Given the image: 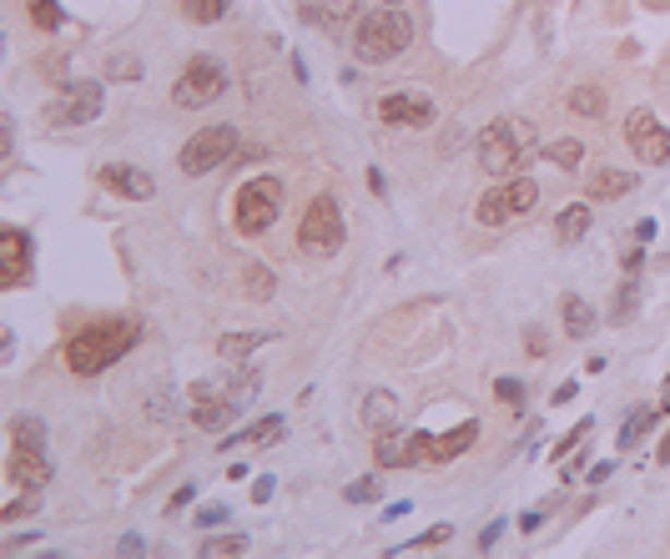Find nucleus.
I'll list each match as a JSON object with an SVG mask.
<instances>
[{
	"label": "nucleus",
	"mask_w": 670,
	"mask_h": 559,
	"mask_svg": "<svg viewBox=\"0 0 670 559\" xmlns=\"http://www.w3.org/2000/svg\"><path fill=\"white\" fill-rule=\"evenodd\" d=\"M258 389H263V378L252 373V368L232 364L227 373L202 378V383L187 389V418H192L198 429H227V424L258 399Z\"/></svg>",
	"instance_id": "f257e3e1"
},
{
	"label": "nucleus",
	"mask_w": 670,
	"mask_h": 559,
	"mask_svg": "<svg viewBox=\"0 0 670 559\" xmlns=\"http://www.w3.org/2000/svg\"><path fill=\"white\" fill-rule=\"evenodd\" d=\"M136 343H142V323H136V318H101V323H86L76 338H67V368L76 378H96L111 364H121Z\"/></svg>",
	"instance_id": "f03ea898"
},
{
	"label": "nucleus",
	"mask_w": 670,
	"mask_h": 559,
	"mask_svg": "<svg viewBox=\"0 0 670 559\" xmlns=\"http://www.w3.org/2000/svg\"><path fill=\"white\" fill-rule=\"evenodd\" d=\"M474 152H479V167H484L489 177H514V171L539 152V131L529 117H494L479 131V146H474Z\"/></svg>",
	"instance_id": "7ed1b4c3"
},
{
	"label": "nucleus",
	"mask_w": 670,
	"mask_h": 559,
	"mask_svg": "<svg viewBox=\"0 0 670 559\" xmlns=\"http://www.w3.org/2000/svg\"><path fill=\"white\" fill-rule=\"evenodd\" d=\"M408 40H414V21L398 5H379V11H369L358 21L354 56L363 66H383V61H398L408 51Z\"/></svg>",
	"instance_id": "20e7f679"
},
{
	"label": "nucleus",
	"mask_w": 670,
	"mask_h": 559,
	"mask_svg": "<svg viewBox=\"0 0 670 559\" xmlns=\"http://www.w3.org/2000/svg\"><path fill=\"white\" fill-rule=\"evenodd\" d=\"M11 484L15 489H46V484H51L46 424H40V418H15V429H11Z\"/></svg>",
	"instance_id": "39448f33"
},
{
	"label": "nucleus",
	"mask_w": 670,
	"mask_h": 559,
	"mask_svg": "<svg viewBox=\"0 0 670 559\" xmlns=\"http://www.w3.org/2000/svg\"><path fill=\"white\" fill-rule=\"evenodd\" d=\"M283 217V182L277 177H252V182L237 187L232 197V227L242 237H263L273 222Z\"/></svg>",
	"instance_id": "423d86ee"
},
{
	"label": "nucleus",
	"mask_w": 670,
	"mask_h": 559,
	"mask_svg": "<svg viewBox=\"0 0 670 559\" xmlns=\"http://www.w3.org/2000/svg\"><path fill=\"white\" fill-rule=\"evenodd\" d=\"M343 207L338 197H313L308 207H302V222H298V248L308 252V258H333V252L343 248Z\"/></svg>",
	"instance_id": "0eeeda50"
},
{
	"label": "nucleus",
	"mask_w": 670,
	"mask_h": 559,
	"mask_svg": "<svg viewBox=\"0 0 670 559\" xmlns=\"http://www.w3.org/2000/svg\"><path fill=\"white\" fill-rule=\"evenodd\" d=\"M237 152V127H227V121H217V127H202L187 136L182 156H177V167H182V177H207V171L227 167Z\"/></svg>",
	"instance_id": "6e6552de"
},
{
	"label": "nucleus",
	"mask_w": 670,
	"mask_h": 559,
	"mask_svg": "<svg viewBox=\"0 0 670 559\" xmlns=\"http://www.w3.org/2000/svg\"><path fill=\"white\" fill-rule=\"evenodd\" d=\"M535 202H539V187L529 182V177H504L500 187H489V192L479 197L474 217L484 222V227H504V222H514V217H529Z\"/></svg>",
	"instance_id": "1a4fd4ad"
},
{
	"label": "nucleus",
	"mask_w": 670,
	"mask_h": 559,
	"mask_svg": "<svg viewBox=\"0 0 670 559\" xmlns=\"http://www.w3.org/2000/svg\"><path fill=\"white\" fill-rule=\"evenodd\" d=\"M227 96V71L212 56H192V61L182 66V76H177V86H171V102L187 106V111H202V106L223 102Z\"/></svg>",
	"instance_id": "9d476101"
},
{
	"label": "nucleus",
	"mask_w": 670,
	"mask_h": 559,
	"mask_svg": "<svg viewBox=\"0 0 670 559\" xmlns=\"http://www.w3.org/2000/svg\"><path fill=\"white\" fill-rule=\"evenodd\" d=\"M101 106H106V92L96 81H71L40 117H46V127H86V121L101 117Z\"/></svg>",
	"instance_id": "9b49d317"
},
{
	"label": "nucleus",
	"mask_w": 670,
	"mask_h": 559,
	"mask_svg": "<svg viewBox=\"0 0 670 559\" xmlns=\"http://www.w3.org/2000/svg\"><path fill=\"white\" fill-rule=\"evenodd\" d=\"M625 142H631V152H635L641 167H660V162H670V127H660L645 106H635L631 117H625Z\"/></svg>",
	"instance_id": "f8f14e48"
},
{
	"label": "nucleus",
	"mask_w": 670,
	"mask_h": 559,
	"mask_svg": "<svg viewBox=\"0 0 670 559\" xmlns=\"http://www.w3.org/2000/svg\"><path fill=\"white\" fill-rule=\"evenodd\" d=\"M479 439V424H459V429L448 433H408V449H414V464H448V459H459L464 449H474Z\"/></svg>",
	"instance_id": "ddd939ff"
},
{
	"label": "nucleus",
	"mask_w": 670,
	"mask_h": 559,
	"mask_svg": "<svg viewBox=\"0 0 670 559\" xmlns=\"http://www.w3.org/2000/svg\"><path fill=\"white\" fill-rule=\"evenodd\" d=\"M26 283H31V237L21 227H5L0 233V287L21 293Z\"/></svg>",
	"instance_id": "4468645a"
},
{
	"label": "nucleus",
	"mask_w": 670,
	"mask_h": 559,
	"mask_svg": "<svg viewBox=\"0 0 670 559\" xmlns=\"http://www.w3.org/2000/svg\"><path fill=\"white\" fill-rule=\"evenodd\" d=\"M96 182H101L106 192L127 197V202H146V197L157 192V177L146 167H132V162H106V167H96Z\"/></svg>",
	"instance_id": "2eb2a0df"
},
{
	"label": "nucleus",
	"mask_w": 670,
	"mask_h": 559,
	"mask_svg": "<svg viewBox=\"0 0 670 559\" xmlns=\"http://www.w3.org/2000/svg\"><path fill=\"white\" fill-rule=\"evenodd\" d=\"M379 117H383V127L419 131V127H434V102L419 96V92H394V96H383L379 102Z\"/></svg>",
	"instance_id": "dca6fc26"
},
{
	"label": "nucleus",
	"mask_w": 670,
	"mask_h": 559,
	"mask_svg": "<svg viewBox=\"0 0 670 559\" xmlns=\"http://www.w3.org/2000/svg\"><path fill=\"white\" fill-rule=\"evenodd\" d=\"M635 187V171L625 167H595L590 182H585V192H590V202H610V197H625Z\"/></svg>",
	"instance_id": "f3484780"
},
{
	"label": "nucleus",
	"mask_w": 670,
	"mask_h": 559,
	"mask_svg": "<svg viewBox=\"0 0 670 559\" xmlns=\"http://www.w3.org/2000/svg\"><path fill=\"white\" fill-rule=\"evenodd\" d=\"M273 338H277L273 328H252V333H223V338H217V353H223L227 364H242L252 348H263V343H273Z\"/></svg>",
	"instance_id": "a211bd4d"
},
{
	"label": "nucleus",
	"mask_w": 670,
	"mask_h": 559,
	"mask_svg": "<svg viewBox=\"0 0 670 559\" xmlns=\"http://www.w3.org/2000/svg\"><path fill=\"white\" fill-rule=\"evenodd\" d=\"M560 323H565L570 338H590V333H595V312H590V302L579 298V293H565V298H560Z\"/></svg>",
	"instance_id": "6ab92c4d"
},
{
	"label": "nucleus",
	"mask_w": 670,
	"mask_h": 559,
	"mask_svg": "<svg viewBox=\"0 0 670 559\" xmlns=\"http://www.w3.org/2000/svg\"><path fill=\"white\" fill-rule=\"evenodd\" d=\"M318 21L328 36H348V26L358 21V0H318Z\"/></svg>",
	"instance_id": "aec40b11"
},
{
	"label": "nucleus",
	"mask_w": 670,
	"mask_h": 559,
	"mask_svg": "<svg viewBox=\"0 0 670 559\" xmlns=\"http://www.w3.org/2000/svg\"><path fill=\"white\" fill-rule=\"evenodd\" d=\"M394 418H398V399L388 389H373L369 399H363V424H369L373 433H383Z\"/></svg>",
	"instance_id": "412c9836"
},
{
	"label": "nucleus",
	"mask_w": 670,
	"mask_h": 559,
	"mask_svg": "<svg viewBox=\"0 0 670 559\" xmlns=\"http://www.w3.org/2000/svg\"><path fill=\"white\" fill-rule=\"evenodd\" d=\"M554 233H560V242H565V248H575L579 237L590 233V202H575V207L560 212V217H554Z\"/></svg>",
	"instance_id": "4be33fe9"
},
{
	"label": "nucleus",
	"mask_w": 670,
	"mask_h": 559,
	"mask_svg": "<svg viewBox=\"0 0 670 559\" xmlns=\"http://www.w3.org/2000/svg\"><path fill=\"white\" fill-rule=\"evenodd\" d=\"M277 433H283V418H258V424H252V429H242V433H227L223 439V449H242V443H267V439H277Z\"/></svg>",
	"instance_id": "5701e85b"
},
{
	"label": "nucleus",
	"mask_w": 670,
	"mask_h": 559,
	"mask_svg": "<svg viewBox=\"0 0 670 559\" xmlns=\"http://www.w3.org/2000/svg\"><path fill=\"white\" fill-rule=\"evenodd\" d=\"M373 459H379L383 468H408V464H414V449H408V439H388V433H379Z\"/></svg>",
	"instance_id": "b1692460"
},
{
	"label": "nucleus",
	"mask_w": 670,
	"mask_h": 559,
	"mask_svg": "<svg viewBox=\"0 0 670 559\" xmlns=\"http://www.w3.org/2000/svg\"><path fill=\"white\" fill-rule=\"evenodd\" d=\"M666 414V408H635L625 424H620V433H615V449H631V443H641V433L656 424V418Z\"/></svg>",
	"instance_id": "393cba45"
},
{
	"label": "nucleus",
	"mask_w": 670,
	"mask_h": 559,
	"mask_svg": "<svg viewBox=\"0 0 670 559\" xmlns=\"http://www.w3.org/2000/svg\"><path fill=\"white\" fill-rule=\"evenodd\" d=\"M605 86H575V92H570V111H575V117H605Z\"/></svg>",
	"instance_id": "a878e982"
},
{
	"label": "nucleus",
	"mask_w": 670,
	"mask_h": 559,
	"mask_svg": "<svg viewBox=\"0 0 670 559\" xmlns=\"http://www.w3.org/2000/svg\"><path fill=\"white\" fill-rule=\"evenodd\" d=\"M242 287H248V298H273V287H277L273 267H263V262H248V267H242Z\"/></svg>",
	"instance_id": "bb28decb"
},
{
	"label": "nucleus",
	"mask_w": 670,
	"mask_h": 559,
	"mask_svg": "<svg viewBox=\"0 0 670 559\" xmlns=\"http://www.w3.org/2000/svg\"><path fill=\"white\" fill-rule=\"evenodd\" d=\"M182 15L198 21V26H217L227 15V0H182Z\"/></svg>",
	"instance_id": "cd10ccee"
},
{
	"label": "nucleus",
	"mask_w": 670,
	"mask_h": 559,
	"mask_svg": "<svg viewBox=\"0 0 670 559\" xmlns=\"http://www.w3.org/2000/svg\"><path fill=\"white\" fill-rule=\"evenodd\" d=\"M590 433H595V418H579V424H575V429L565 433V439H554L550 459H554V464H560V459H570V454H575V449H579V443L590 439Z\"/></svg>",
	"instance_id": "c85d7f7f"
},
{
	"label": "nucleus",
	"mask_w": 670,
	"mask_h": 559,
	"mask_svg": "<svg viewBox=\"0 0 670 559\" xmlns=\"http://www.w3.org/2000/svg\"><path fill=\"white\" fill-rule=\"evenodd\" d=\"M61 21H67V15H61V5H56V0H31V26H36V31H46V36H51V31H61Z\"/></svg>",
	"instance_id": "c756f323"
},
{
	"label": "nucleus",
	"mask_w": 670,
	"mask_h": 559,
	"mask_svg": "<svg viewBox=\"0 0 670 559\" xmlns=\"http://www.w3.org/2000/svg\"><path fill=\"white\" fill-rule=\"evenodd\" d=\"M545 156H550L554 167H570V171H575L579 162H585V146H579L575 136H565V142H550V146H545Z\"/></svg>",
	"instance_id": "7c9ffc66"
},
{
	"label": "nucleus",
	"mask_w": 670,
	"mask_h": 559,
	"mask_svg": "<svg viewBox=\"0 0 670 559\" xmlns=\"http://www.w3.org/2000/svg\"><path fill=\"white\" fill-rule=\"evenodd\" d=\"M448 534H454V524H434L429 534H414V539H404V545L394 549V555H414V549H434V545H444Z\"/></svg>",
	"instance_id": "2f4dec72"
},
{
	"label": "nucleus",
	"mask_w": 670,
	"mask_h": 559,
	"mask_svg": "<svg viewBox=\"0 0 670 559\" xmlns=\"http://www.w3.org/2000/svg\"><path fill=\"white\" fill-rule=\"evenodd\" d=\"M242 549H248V534H217V539H207V545H202V555L223 559V555H242Z\"/></svg>",
	"instance_id": "473e14b6"
},
{
	"label": "nucleus",
	"mask_w": 670,
	"mask_h": 559,
	"mask_svg": "<svg viewBox=\"0 0 670 559\" xmlns=\"http://www.w3.org/2000/svg\"><path fill=\"white\" fill-rule=\"evenodd\" d=\"M494 399L510 408H525V383H519V378H500V383H494Z\"/></svg>",
	"instance_id": "72a5a7b5"
},
{
	"label": "nucleus",
	"mask_w": 670,
	"mask_h": 559,
	"mask_svg": "<svg viewBox=\"0 0 670 559\" xmlns=\"http://www.w3.org/2000/svg\"><path fill=\"white\" fill-rule=\"evenodd\" d=\"M36 504H40V489H26V495H15L11 504H5V524H15L21 514H36Z\"/></svg>",
	"instance_id": "f704fd0d"
},
{
	"label": "nucleus",
	"mask_w": 670,
	"mask_h": 559,
	"mask_svg": "<svg viewBox=\"0 0 670 559\" xmlns=\"http://www.w3.org/2000/svg\"><path fill=\"white\" fill-rule=\"evenodd\" d=\"M136 76H142V61H132V56L106 61V81H136Z\"/></svg>",
	"instance_id": "c9c22d12"
},
{
	"label": "nucleus",
	"mask_w": 670,
	"mask_h": 559,
	"mask_svg": "<svg viewBox=\"0 0 670 559\" xmlns=\"http://www.w3.org/2000/svg\"><path fill=\"white\" fill-rule=\"evenodd\" d=\"M343 495H348V504H373V499H379V484H373V479H354Z\"/></svg>",
	"instance_id": "e433bc0d"
},
{
	"label": "nucleus",
	"mask_w": 670,
	"mask_h": 559,
	"mask_svg": "<svg viewBox=\"0 0 670 559\" xmlns=\"http://www.w3.org/2000/svg\"><path fill=\"white\" fill-rule=\"evenodd\" d=\"M635 287H641V283H635V277H631V283H625V287H620V298H615V323H625V318H631V312H635Z\"/></svg>",
	"instance_id": "4c0bfd02"
},
{
	"label": "nucleus",
	"mask_w": 670,
	"mask_h": 559,
	"mask_svg": "<svg viewBox=\"0 0 670 559\" xmlns=\"http://www.w3.org/2000/svg\"><path fill=\"white\" fill-rule=\"evenodd\" d=\"M504 530H510V524H504V520L484 524V534H479V549H494V545H500V534H504Z\"/></svg>",
	"instance_id": "58836bf2"
},
{
	"label": "nucleus",
	"mask_w": 670,
	"mask_h": 559,
	"mask_svg": "<svg viewBox=\"0 0 670 559\" xmlns=\"http://www.w3.org/2000/svg\"><path fill=\"white\" fill-rule=\"evenodd\" d=\"M171 404H177L171 393H161V399H152V418H167V424H171V418H177V408H171Z\"/></svg>",
	"instance_id": "ea45409f"
},
{
	"label": "nucleus",
	"mask_w": 670,
	"mask_h": 559,
	"mask_svg": "<svg viewBox=\"0 0 670 559\" xmlns=\"http://www.w3.org/2000/svg\"><path fill=\"white\" fill-rule=\"evenodd\" d=\"M227 520V504H207V509H202V514H198V524H202V530H212V524H223Z\"/></svg>",
	"instance_id": "a19ab883"
},
{
	"label": "nucleus",
	"mask_w": 670,
	"mask_h": 559,
	"mask_svg": "<svg viewBox=\"0 0 670 559\" xmlns=\"http://www.w3.org/2000/svg\"><path fill=\"white\" fill-rule=\"evenodd\" d=\"M192 499H198V484H182V489H177V495H171V514H177V509H187V504H192Z\"/></svg>",
	"instance_id": "79ce46f5"
},
{
	"label": "nucleus",
	"mask_w": 670,
	"mask_h": 559,
	"mask_svg": "<svg viewBox=\"0 0 670 559\" xmlns=\"http://www.w3.org/2000/svg\"><path fill=\"white\" fill-rule=\"evenodd\" d=\"M620 262H625V273H635V267L645 262V252L641 248H625V252H620Z\"/></svg>",
	"instance_id": "37998d69"
},
{
	"label": "nucleus",
	"mask_w": 670,
	"mask_h": 559,
	"mask_svg": "<svg viewBox=\"0 0 670 559\" xmlns=\"http://www.w3.org/2000/svg\"><path fill=\"white\" fill-rule=\"evenodd\" d=\"M575 393H579V383H575V378H570V383H560V389H554V404H570Z\"/></svg>",
	"instance_id": "c03bdc74"
},
{
	"label": "nucleus",
	"mask_w": 670,
	"mask_h": 559,
	"mask_svg": "<svg viewBox=\"0 0 670 559\" xmlns=\"http://www.w3.org/2000/svg\"><path fill=\"white\" fill-rule=\"evenodd\" d=\"M539 524H545V514H539V509H529L525 520H519V530H525V534H535V530H539Z\"/></svg>",
	"instance_id": "a18cd8bd"
},
{
	"label": "nucleus",
	"mask_w": 670,
	"mask_h": 559,
	"mask_svg": "<svg viewBox=\"0 0 670 559\" xmlns=\"http://www.w3.org/2000/svg\"><path fill=\"white\" fill-rule=\"evenodd\" d=\"M650 237H656V222L645 217V222H641V227H635V242H650Z\"/></svg>",
	"instance_id": "49530a36"
},
{
	"label": "nucleus",
	"mask_w": 670,
	"mask_h": 559,
	"mask_svg": "<svg viewBox=\"0 0 670 559\" xmlns=\"http://www.w3.org/2000/svg\"><path fill=\"white\" fill-rule=\"evenodd\" d=\"M267 495H273V479H258V489H252V499H258V504H267Z\"/></svg>",
	"instance_id": "de8ad7c7"
},
{
	"label": "nucleus",
	"mask_w": 670,
	"mask_h": 559,
	"mask_svg": "<svg viewBox=\"0 0 670 559\" xmlns=\"http://www.w3.org/2000/svg\"><path fill=\"white\" fill-rule=\"evenodd\" d=\"M610 468H615V464H595L590 468V484H605V479H610Z\"/></svg>",
	"instance_id": "09e8293b"
},
{
	"label": "nucleus",
	"mask_w": 670,
	"mask_h": 559,
	"mask_svg": "<svg viewBox=\"0 0 670 559\" xmlns=\"http://www.w3.org/2000/svg\"><path fill=\"white\" fill-rule=\"evenodd\" d=\"M656 459H660V464H670V433H666V439H660V449H656Z\"/></svg>",
	"instance_id": "8fccbe9b"
},
{
	"label": "nucleus",
	"mask_w": 670,
	"mask_h": 559,
	"mask_svg": "<svg viewBox=\"0 0 670 559\" xmlns=\"http://www.w3.org/2000/svg\"><path fill=\"white\" fill-rule=\"evenodd\" d=\"M379 5H404V0H379Z\"/></svg>",
	"instance_id": "3c124183"
},
{
	"label": "nucleus",
	"mask_w": 670,
	"mask_h": 559,
	"mask_svg": "<svg viewBox=\"0 0 670 559\" xmlns=\"http://www.w3.org/2000/svg\"><path fill=\"white\" fill-rule=\"evenodd\" d=\"M666 399H670V378H666Z\"/></svg>",
	"instance_id": "603ef678"
}]
</instances>
